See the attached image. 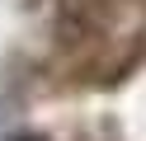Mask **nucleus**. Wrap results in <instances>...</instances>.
<instances>
[{"label": "nucleus", "mask_w": 146, "mask_h": 141, "mask_svg": "<svg viewBox=\"0 0 146 141\" xmlns=\"http://www.w3.org/2000/svg\"><path fill=\"white\" fill-rule=\"evenodd\" d=\"M14 141H38V136H14Z\"/></svg>", "instance_id": "obj_1"}]
</instances>
